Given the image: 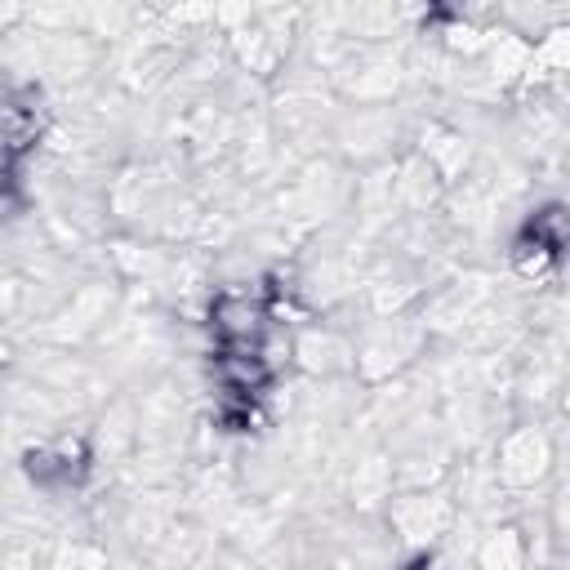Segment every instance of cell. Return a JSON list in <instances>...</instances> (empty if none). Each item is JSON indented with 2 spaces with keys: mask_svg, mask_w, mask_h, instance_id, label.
Returning a JSON list of instances; mask_svg holds the SVG:
<instances>
[{
  "mask_svg": "<svg viewBox=\"0 0 570 570\" xmlns=\"http://www.w3.org/2000/svg\"><path fill=\"white\" fill-rule=\"evenodd\" d=\"M94 468V445L85 432H53L22 450V472L36 490H76Z\"/></svg>",
  "mask_w": 570,
  "mask_h": 570,
  "instance_id": "2",
  "label": "cell"
},
{
  "mask_svg": "<svg viewBox=\"0 0 570 570\" xmlns=\"http://www.w3.org/2000/svg\"><path fill=\"white\" fill-rule=\"evenodd\" d=\"M552 463V445L539 428H517L499 441V454H494V476L499 485H512V490H525L534 481H543Z\"/></svg>",
  "mask_w": 570,
  "mask_h": 570,
  "instance_id": "3",
  "label": "cell"
},
{
  "mask_svg": "<svg viewBox=\"0 0 570 570\" xmlns=\"http://www.w3.org/2000/svg\"><path fill=\"white\" fill-rule=\"evenodd\" d=\"M392 463H383V459H365L361 468H356V476H352V494L361 499V503H379V499H392Z\"/></svg>",
  "mask_w": 570,
  "mask_h": 570,
  "instance_id": "9",
  "label": "cell"
},
{
  "mask_svg": "<svg viewBox=\"0 0 570 570\" xmlns=\"http://www.w3.org/2000/svg\"><path fill=\"white\" fill-rule=\"evenodd\" d=\"M521 236L548 245L552 254L566 249V209L561 205H543V209H530V218L521 223Z\"/></svg>",
  "mask_w": 570,
  "mask_h": 570,
  "instance_id": "8",
  "label": "cell"
},
{
  "mask_svg": "<svg viewBox=\"0 0 570 570\" xmlns=\"http://www.w3.org/2000/svg\"><path fill=\"white\" fill-rule=\"evenodd\" d=\"M419 343H423V330H414V325H405V321L392 316L379 334H370V338L361 343L356 370H361L365 379H387V374H396V370L419 352Z\"/></svg>",
  "mask_w": 570,
  "mask_h": 570,
  "instance_id": "4",
  "label": "cell"
},
{
  "mask_svg": "<svg viewBox=\"0 0 570 570\" xmlns=\"http://www.w3.org/2000/svg\"><path fill=\"white\" fill-rule=\"evenodd\" d=\"M294 356H303V365H307V370L330 374V370H334V365H343L352 352H347L330 330H307L303 338H294Z\"/></svg>",
  "mask_w": 570,
  "mask_h": 570,
  "instance_id": "7",
  "label": "cell"
},
{
  "mask_svg": "<svg viewBox=\"0 0 570 570\" xmlns=\"http://www.w3.org/2000/svg\"><path fill=\"white\" fill-rule=\"evenodd\" d=\"M387 517H392V525H396L401 539H432V534L445 530V521H450V503H445L441 494H423V490H414V494L396 499V503L387 508Z\"/></svg>",
  "mask_w": 570,
  "mask_h": 570,
  "instance_id": "5",
  "label": "cell"
},
{
  "mask_svg": "<svg viewBox=\"0 0 570 570\" xmlns=\"http://www.w3.org/2000/svg\"><path fill=\"white\" fill-rule=\"evenodd\" d=\"M205 325L214 347H258V338L276 325L272 285H223L205 303Z\"/></svg>",
  "mask_w": 570,
  "mask_h": 570,
  "instance_id": "1",
  "label": "cell"
},
{
  "mask_svg": "<svg viewBox=\"0 0 570 570\" xmlns=\"http://www.w3.org/2000/svg\"><path fill=\"white\" fill-rule=\"evenodd\" d=\"M481 570H530V548L517 530H494L481 543Z\"/></svg>",
  "mask_w": 570,
  "mask_h": 570,
  "instance_id": "6",
  "label": "cell"
}]
</instances>
